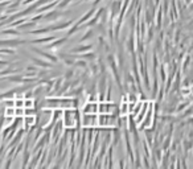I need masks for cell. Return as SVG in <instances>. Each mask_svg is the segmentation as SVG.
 Returning a JSON list of instances; mask_svg holds the SVG:
<instances>
[{"label":"cell","mask_w":193,"mask_h":169,"mask_svg":"<svg viewBox=\"0 0 193 169\" xmlns=\"http://www.w3.org/2000/svg\"><path fill=\"white\" fill-rule=\"evenodd\" d=\"M98 112V103L95 102H87L83 108V114H96Z\"/></svg>","instance_id":"1"},{"label":"cell","mask_w":193,"mask_h":169,"mask_svg":"<svg viewBox=\"0 0 193 169\" xmlns=\"http://www.w3.org/2000/svg\"><path fill=\"white\" fill-rule=\"evenodd\" d=\"M114 107L115 106L112 103H100V104H98V111L100 114H111Z\"/></svg>","instance_id":"2"},{"label":"cell","mask_w":193,"mask_h":169,"mask_svg":"<svg viewBox=\"0 0 193 169\" xmlns=\"http://www.w3.org/2000/svg\"><path fill=\"white\" fill-rule=\"evenodd\" d=\"M15 115V110L12 107H8L5 110V116H13Z\"/></svg>","instance_id":"3"},{"label":"cell","mask_w":193,"mask_h":169,"mask_svg":"<svg viewBox=\"0 0 193 169\" xmlns=\"http://www.w3.org/2000/svg\"><path fill=\"white\" fill-rule=\"evenodd\" d=\"M17 100H16V107H24V99H21V98H16Z\"/></svg>","instance_id":"4"},{"label":"cell","mask_w":193,"mask_h":169,"mask_svg":"<svg viewBox=\"0 0 193 169\" xmlns=\"http://www.w3.org/2000/svg\"><path fill=\"white\" fill-rule=\"evenodd\" d=\"M15 115H17V116H24V110H23V107H17V110L15 111Z\"/></svg>","instance_id":"5"}]
</instances>
